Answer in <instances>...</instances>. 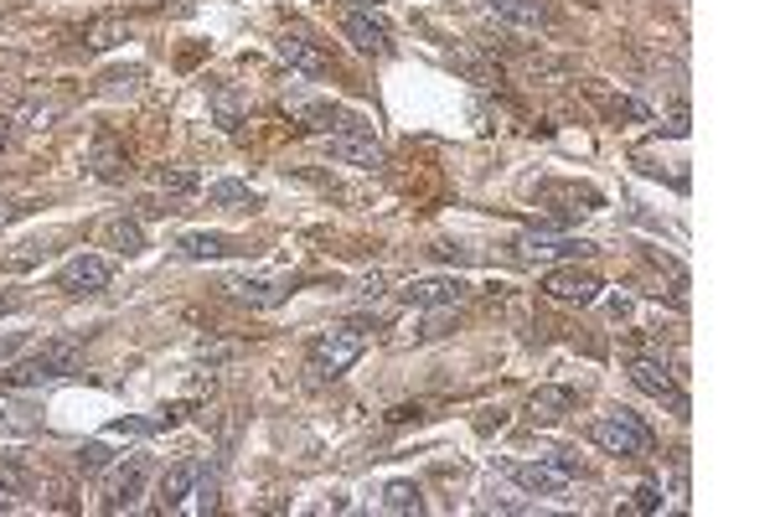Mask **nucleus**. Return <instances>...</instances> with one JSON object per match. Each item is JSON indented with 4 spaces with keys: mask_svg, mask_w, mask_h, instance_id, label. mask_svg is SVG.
Instances as JSON below:
<instances>
[{
    "mask_svg": "<svg viewBox=\"0 0 775 517\" xmlns=\"http://www.w3.org/2000/svg\"><path fill=\"white\" fill-rule=\"evenodd\" d=\"M78 362H84V352H78V342L73 337H52V342H42L32 352V358L11 362L0 378L11 383V388H42V383H63L78 373Z\"/></svg>",
    "mask_w": 775,
    "mask_h": 517,
    "instance_id": "nucleus-1",
    "label": "nucleus"
},
{
    "mask_svg": "<svg viewBox=\"0 0 775 517\" xmlns=\"http://www.w3.org/2000/svg\"><path fill=\"white\" fill-rule=\"evenodd\" d=\"M590 435H594V446L610 450V455H646V450H652V430H646L641 414H631V409L600 414L590 425Z\"/></svg>",
    "mask_w": 775,
    "mask_h": 517,
    "instance_id": "nucleus-2",
    "label": "nucleus"
},
{
    "mask_svg": "<svg viewBox=\"0 0 775 517\" xmlns=\"http://www.w3.org/2000/svg\"><path fill=\"white\" fill-rule=\"evenodd\" d=\"M362 352H368V337L357 327H331L310 342V362H316V373H326V378H341L347 367H357Z\"/></svg>",
    "mask_w": 775,
    "mask_h": 517,
    "instance_id": "nucleus-3",
    "label": "nucleus"
},
{
    "mask_svg": "<svg viewBox=\"0 0 775 517\" xmlns=\"http://www.w3.org/2000/svg\"><path fill=\"white\" fill-rule=\"evenodd\" d=\"M543 295L558 300V306H594L600 300V275L579 270V264H564V270L543 275Z\"/></svg>",
    "mask_w": 775,
    "mask_h": 517,
    "instance_id": "nucleus-4",
    "label": "nucleus"
},
{
    "mask_svg": "<svg viewBox=\"0 0 775 517\" xmlns=\"http://www.w3.org/2000/svg\"><path fill=\"white\" fill-rule=\"evenodd\" d=\"M466 290H471V285L460 275H419L404 285V300L414 310H445V306H460Z\"/></svg>",
    "mask_w": 775,
    "mask_h": 517,
    "instance_id": "nucleus-5",
    "label": "nucleus"
},
{
    "mask_svg": "<svg viewBox=\"0 0 775 517\" xmlns=\"http://www.w3.org/2000/svg\"><path fill=\"white\" fill-rule=\"evenodd\" d=\"M109 279H114L109 258H99V254H73L68 264L57 270V290H63V295H99V290H109Z\"/></svg>",
    "mask_w": 775,
    "mask_h": 517,
    "instance_id": "nucleus-6",
    "label": "nucleus"
},
{
    "mask_svg": "<svg viewBox=\"0 0 775 517\" xmlns=\"http://www.w3.org/2000/svg\"><path fill=\"white\" fill-rule=\"evenodd\" d=\"M326 151H331V161H341V166H362V172H378V166H383V145L372 140V130H337V135L326 140Z\"/></svg>",
    "mask_w": 775,
    "mask_h": 517,
    "instance_id": "nucleus-7",
    "label": "nucleus"
},
{
    "mask_svg": "<svg viewBox=\"0 0 775 517\" xmlns=\"http://www.w3.org/2000/svg\"><path fill=\"white\" fill-rule=\"evenodd\" d=\"M631 383H636L641 394H652V398H667L677 414H688V398L677 394V383H673V373H667V362H657V358H636L631 362Z\"/></svg>",
    "mask_w": 775,
    "mask_h": 517,
    "instance_id": "nucleus-8",
    "label": "nucleus"
},
{
    "mask_svg": "<svg viewBox=\"0 0 775 517\" xmlns=\"http://www.w3.org/2000/svg\"><path fill=\"white\" fill-rule=\"evenodd\" d=\"M145 461L140 455H130V461L114 471V482H109V492H103V513H130L140 502V492H145Z\"/></svg>",
    "mask_w": 775,
    "mask_h": 517,
    "instance_id": "nucleus-9",
    "label": "nucleus"
},
{
    "mask_svg": "<svg viewBox=\"0 0 775 517\" xmlns=\"http://www.w3.org/2000/svg\"><path fill=\"white\" fill-rule=\"evenodd\" d=\"M512 254L523 258V264H538V258H579V254H590V243H585V239H543V233H527V239L512 243Z\"/></svg>",
    "mask_w": 775,
    "mask_h": 517,
    "instance_id": "nucleus-10",
    "label": "nucleus"
},
{
    "mask_svg": "<svg viewBox=\"0 0 775 517\" xmlns=\"http://www.w3.org/2000/svg\"><path fill=\"white\" fill-rule=\"evenodd\" d=\"M197 482H203V461L197 455H186V461L166 465V476H161V507H182L192 492H197Z\"/></svg>",
    "mask_w": 775,
    "mask_h": 517,
    "instance_id": "nucleus-11",
    "label": "nucleus"
},
{
    "mask_svg": "<svg viewBox=\"0 0 775 517\" xmlns=\"http://www.w3.org/2000/svg\"><path fill=\"white\" fill-rule=\"evenodd\" d=\"M228 290H233L243 306L270 310V306H280V300H285V279H274V275H238V279H228Z\"/></svg>",
    "mask_w": 775,
    "mask_h": 517,
    "instance_id": "nucleus-12",
    "label": "nucleus"
},
{
    "mask_svg": "<svg viewBox=\"0 0 775 517\" xmlns=\"http://www.w3.org/2000/svg\"><path fill=\"white\" fill-rule=\"evenodd\" d=\"M512 476H517V486L538 492V497H564V492H569V476H564L558 465H548V461H523V465H512Z\"/></svg>",
    "mask_w": 775,
    "mask_h": 517,
    "instance_id": "nucleus-13",
    "label": "nucleus"
},
{
    "mask_svg": "<svg viewBox=\"0 0 775 517\" xmlns=\"http://www.w3.org/2000/svg\"><path fill=\"white\" fill-rule=\"evenodd\" d=\"M341 32H347V42H352L357 52H372V57L388 52V26L372 21L368 11H347V16H341Z\"/></svg>",
    "mask_w": 775,
    "mask_h": 517,
    "instance_id": "nucleus-14",
    "label": "nucleus"
},
{
    "mask_svg": "<svg viewBox=\"0 0 775 517\" xmlns=\"http://www.w3.org/2000/svg\"><path fill=\"white\" fill-rule=\"evenodd\" d=\"M280 57H285L290 68L310 73V78H320V73L331 68V63H326V52H320L316 42H305V36H295V32H285V36H280Z\"/></svg>",
    "mask_w": 775,
    "mask_h": 517,
    "instance_id": "nucleus-15",
    "label": "nucleus"
},
{
    "mask_svg": "<svg viewBox=\"0 0 775 517\" xmlns=\"http://www.w3.org/2000/svg\"><path fill=\"white\" fill-rule=\"evenodd\" d=\"M207 207H218V212H253L259 207V191L249 187V182H212L207 187Z\"/></svg>",
    "mask_w": 775,
    "mask_h": 517,
    "instance_id": "nucleus-16",
    "label": "nucleus"
},
{
    "mask_svg": "<svg viewBox=\"0 0 775 517\" xmlns=\"http://www.w3.org/2000/svg\"><path fill=\"white\" fill-rule=\"evenodd\" d=\"M176 249H182V258H228V254H238V243L228 239V233H182Z\"/></svg>",
    "mask_w": 775,
    "mask_h": 517,
    "instance_id": "nucleus-17",
    "label": "nucleus"
},
{
    "mask_svg": "<svg viewBox=\"0 0 775 517\" xmlns=\"http://www.w3.org/2000/svg\"><path fill=\"white\" fill-rule=\"evenodd\" d=\"M103 233V243H109V249H119V254H145V228L135 223V218H109V223L99 228Z\"/></svg>",
    "mask_w": 775,
    "mask_h": 517,
    "instance_id": "nucleus-18",
    "label": "nucleus"
},
{
    "mask_svg": "<svg viewBox=\"0 0 775 517\" xmlns=\"http://www.w3.org/2000/svg\"><path fill=\"white\" fill-rule=\"evenodd\" d=\"M569 409H574V388H558V383L538 388V394H533V404H527V414H533L538 425H548V419H564Z\"/></svg>",
    "mask_w": 775,
    "mask_h": 517,
    "instance_id": "nucleus-19",
    "label": "nucleus"
},
{
    "mask_svg": "<svg viewBox=\"0 0 775 517\" xmlns=\"http://www.w3.org/2000/svg\"><path fill=\"white\" fill-rule=\"evenodd\" d=\"M491 11L512 26H543L548 21V6L543 0H491Z\"/></svg>",
    "mask_w": 775,
    "mask_h": 517,
    "instance_id": "nucleus-20",
    "label": "nucleus"
},
{
    "mask_svg": "<svg viewBox=\"0 0 775 517\" xmlns=\"http://www.w3.org/2000/svg\"><path fill=\"white\" fill-rule=\"evenodd\" d=\"M383 507H388V513H419L424 497H419V486H414V482H388L383 486Z\"/></svg>",
    "mask_w": 775,
    "mask_h": 517,
    "instance_id": "nucleus-21",
    "label": "nucleus"
},
{
    "mask_svg": "<svg viewBox=\"0 0 775 517\" xmlns=\"http://www.w3.org/2000/svg\"><path fill=\"white\" fill-rule=\"evenodd\" d=\"M124 36H130V26H124V21H94V26L84 32V42L94 52H103V47H114V42H124Z\"/></svg>",
    "mask_w": 775,
    "mask_h": 517,
    "instance_id": "nucleus-22",
    "label": "nucleus"
},
{
    "mask_svg": "<svg viewBox=\"0 0 775 517\" xmlns=\"http://www.w3.org/2000/svg\"><path fill=\"white\" fill-rule=\"evenodd\" d=\"M109 461H114V450L103 446V440H88V446L78 450V471H103Z\"/></svg>",
    "mask_w": 775,
    "mask_h": 517,
    "instance_id": "nucleus-23",
    "label": "nucleus"
},
{
    "mask_svg": "<svg viewBox=\"0 0 775 517\" xmlns=\"http://www.w3.org/2000/svg\"><path fill=\"white\" fill-rule=\"evenodd\" d=\"M662 507V486L657 482H641L636 492H631V513H657Z\"/></svg>",
    "mask_w": 775,
    "mask_h": 517,
    "instance_id": "nucleus-24",
    "label": "nucleus"
},
{
    "mask_svg": "<svg viewBox=\"0 0 775 517\" xmlns=\"http://www.w3.org/2000/svg\"><path fill=\"white\" fill-rule=\"evenodd\" d=\"M161 187H166V191H192V187H197V172H186V166H171V172H161Z\"/></svg>",
    "mask_w": 775,
    "mask_h": 517,
    "instance_id": "nucleus-25",
    "label": "nucleus"
},
{
    "mask_svg": "<svg viewBox=\"0 0 775 517\" xmlns=\"http://www.w3.org/2000/svg\"><path fill=\"white\" fill-rule=\"evenodd\" d=\"M119 166H124V155H119V151H109V145L94 151V172H99V176H119Z\"/></svg>",
    "mask_w": 775,
    "mask_h": 517,
    "instance_id": "nucleus-26",
    "label": "nucleus"
},
{
    "mask_svg": "<svg viewBox=\"0 0 775 517\" xmlns=\"http://www.w3.org/2000/svg\"><path fill=\"white\" fill-rule=\"evenodd\" d=\"M548 465H558V471H564V476H579V471H585V465L574 461L569 450H554V455H548Z\"/></svg>",
    "mask_w": 775,
    "mask_h": 517,
    "instance_id": "nucleus-27",
    "label": "nucleus"
},
{
    "mask_svg": "<svg viewBox=\"0 0 775 517\" xmlns=\"http://www.w3.org/2000/svg\"><path fill=\"white\" fill-rule=\"evenodd\" d=\"M21 306H26V290H0V316H11Z\"/></svg>",
    "mask_w": 775,
    "mask_h": 517,
    "instance_id": "nucleus-28",
    "label": "nucleus"
},
{
    "mask_svg": "<svg viewBox=\"0 0 775 517\" xmlns=\"http://www.w3.org/2000/svg\"><path fill=\"white\" fill-rule=\"evenodd\" d=\"M17 346H21V337H17V331H6V337H0V362L11 358V352H17Z\"/></svg>",
    "mask_w": 775,
    "mask_h": 517,
    "instance_id": "nucleus-29",
    "label": "nucleus"
},
{
    "mask_svg": "<svg viewBox=\"0 0 775 517\" xmlns=\"http://www.w3.org/2000/svg\"><path fill=\"white\" fill-rule=\"evenodd\" d=\"M17 212H21V207H17V202H0V228L11 223V218H17Z\"/></svg>",
    "mask_w": 775,
    "mask_h": 517,
    "instance_id": "nucleus-30",
    "label": "nucleus"
},
{
    "mask_svg": "<svg viewBox=\"0 0 775 517\" xmlns=\"http://www.w3.org/2000/svg\"><path fill=\"white\" fill-rule=\"evenodd\" d=\"M357 11H372V6H383V0H352Z\"/></svg>",
    "mask_w": 775,
    "mask_h": 517,
    "instance_id": "nucleus-31",
    "label": "nucleus"
},
{
    "mask_svg": "<svg viewBox=\"0 0 775 517\" xmlns=\"http://www.w3.org/2000/svg\"><path fill=\"white\" fill-rule=\"evenodd\" d=\"M0 513H11V497H6V486H0Z\"/></svg>",
    "mask_w": 775,
    "mask_h": 517,
    "instance_id": "nucleus-32",
    "label": "nucleus"
},
{
    "mask_svg": "<svg viewBox=\"0 0 775 517\" xmlns=\"http://www.w3.org/2000/svg\"><path fill=\"white\" fill-rule=\"evenodd\" d=\"M6 140H11V130H6V124H0V151H6Z\"/></svg>",
    "mask_w": 775,
    "mask_h": 517,
    "instance_id": "nucleus-33",
    "label": "nucleus"
}]
</instances>
